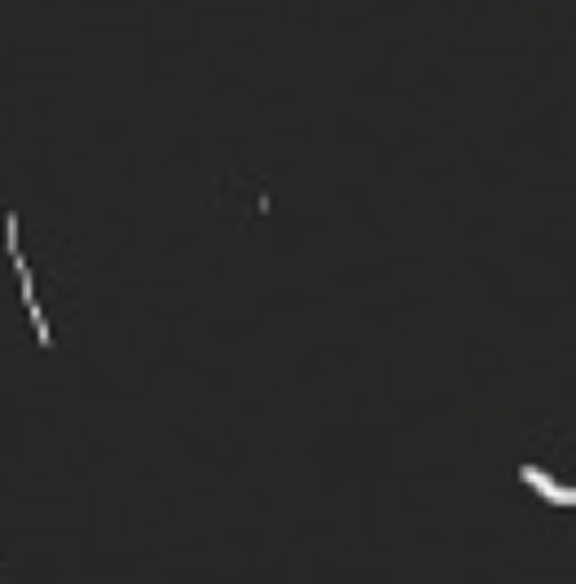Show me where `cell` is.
Wrapping results in <instances>:
<instances>
[{
	"label": "cell",
	"mask_w": 576,
	"mask_h": 584,
	"mask_svg": "<svg viewBox=\"0 0 576 584\" xmlns=\"http://www.w3.org/2000/svg\"><path fill=\"white\" fill-rule=\"evenodd\" d=\"M522 482H529L537 497H553V506H576V482H560V474H545V466H522Z\"/></svg>",
	"instance_id": "cell-1"
}]
</instances>
